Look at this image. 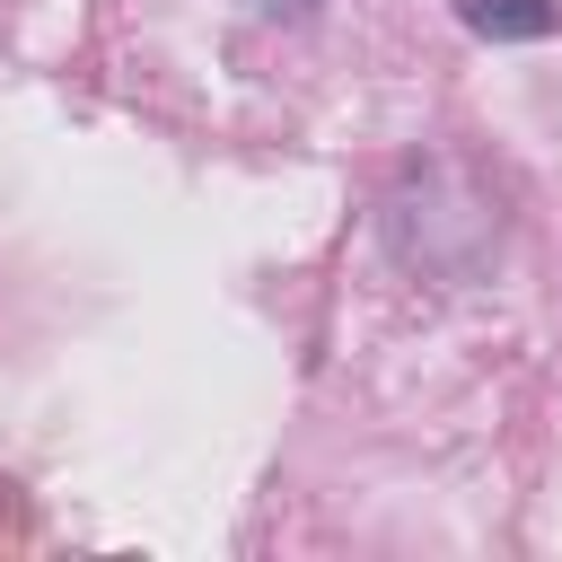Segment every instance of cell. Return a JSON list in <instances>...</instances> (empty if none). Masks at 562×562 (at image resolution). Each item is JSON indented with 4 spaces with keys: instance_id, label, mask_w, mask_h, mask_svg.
Masks as SVG:
<instances>
[{
    "instance_id": "1",
    "label": "cell",
    "mask_w": 562,
    "mask_h": 562,
    "mask_svg": "<svg viewBox=\"0 0 562 562\" xmlns=\"http://www.w3.org/2000/svg\"><path fill=\"white\" fill-rule=\"evenodd\" d=\"M457 18L474 35H492V44H527V35H553L562 26L553 0H457Z\"/></svg>"
}]
</instances>
